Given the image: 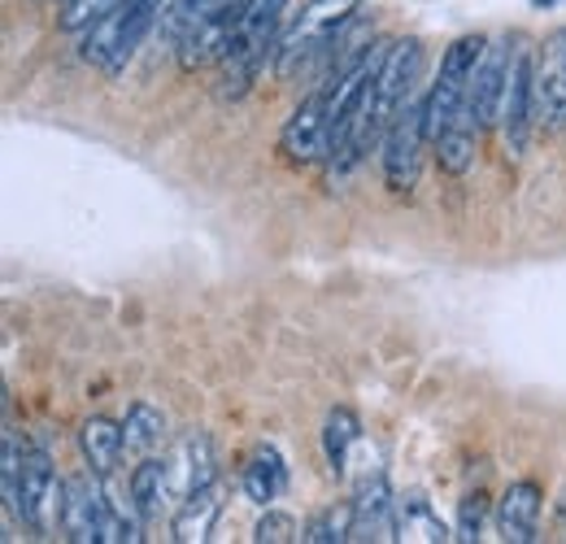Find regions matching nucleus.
<instances>
[{"mask_svg":"<svg viewBox=\"0 0 566 544\" xmlns=\"http://www.w3.org/2000/svg\"><path fill=\"white\" fill-rule=\"evenodd\" d=\"M287 4L292 0H249L235 40L222 53V79H218V96L222 101H240L258 83V74L266 70V57H275Z\"/></svg>","mask_w":566,"mask_h":544,"instance_id":"nucleus-1","label":"nucleus"},{"mask_svg":"<svg viewBox=\"0 0 566 544\" xmlns=\"http://www.w3.org/2000/svg\"><path fill=\"white\" fill-rule=\"evenodd\" d=\"M354 22H357V0H310L292 18V27L280 35L275 74H280L283 83L296 79L323 49H332L340 40V31H349Z\"/></svg>","mask_w":566,"mask_h":544,"instance_id":"nucleus-2","label":"nucleus"},{"mask_svg":"<svg viewBox=\"0 0 566 544\" xmlns=\"http://www.w3.org/2000/svg\"><path fill=\"white\" fill-rule=\"evenodd\" d=\"M489 40L484 35H458L440 62L436 83L427 87L423 105H427V139H440L449 127H458L467 118V101H471V79L480 70Z\"/></svg>","mask_w":566,"mask_h":544,"instance_id":"nucleus-3","label":"nucleus"},{"mask_svg":"<svg viewBox=\"0 0 566 544\" xmlns=\"http://www.w3.org/2000/svg\"><path fill=\"white\" fill-rule=\"evenodd\" d=\"M166 13V0H123L114 13L87 27L83 35V62L101 66L105 74H123V66L136 57L153 22Z\"/></svg>","mask_w":566,"mask_h":544,"instance_id":"nucleus-4","label":"nucleus"},{"mask_svg":"<svg viewBox=\"0 0 566 544\" xmlns=\"http://www.w3.org/2000/svg\"><path fill=\"white\" fill-rule=\"evenodd\" d=\"M62 488H66V483H57V471H53L49 449L27 444V453H22V475H18V505H13V514H18L31 532H49V527H53V519H62Z\"/></svg>","mask_w":566,"mask_h":544,"instance_id":"nucleus-5","label":"nucleus"},{"mask_svg":"<svg viewBox=\"0 0 566 544\" xmlns=\"http://www.w3.org/2000/svg\"><path fill=\"white\" fill-rule=\"evenodd\" d=\"M427 144V105L423 96H415L388 127L384 136V179L392 192H410L419 184V161H423Z\"/></svg>","mask_w":566,"mask_h":544,"instance_id":"nucleus-6","label":"nucleus"},{"mask_svg":"<svg viewBox=\"0 0 566 544\" xmlns=\"http://www.w3.org/2000/svg\"><path fill=\"white\" fill-rule=\"evenodd\" d=\"M280 148L292 166H314V161L332 157V101H327V87L323 83L283 123Z\"/></svg>","mask_w":566,"mask_h":544,"instance_id":"nucleus-7","label":"nucleus"},{"mask_svg":"<svg viewBox=\"0 0 566 544\" xmlns=\"http://www.w3.org/2000/svg\"><path fill=\"white\" fill-rule=\"evenodd\" d=\"M532 105H536V127L545 132L566 127V27L541 40V53L532 62Z\"/></svg>","mask_w":566,"mask_h":544,"instance_id":"nucleus-8","label":"nucleus"},{"mask_svg":"<svg viewBox=\"0 0 566 544\" xmlns=\"http://www.w3.org/2000/svg\"><path fill=\"white\" fill-rule=\"evenodd\" d=\"M532 123H536V105H532V53L527 49H514L510 79H505V96H501V136H505L510 157H523Z\"/></svg>","mask_w":566,"mask_h":544,"instance_id":"nucleus-9","label":"nucleus"},{"mask_svg":"<svg viewBox=\"0 0 566 544\" xmlns=\"http://www.w3.org/2000/svg\"><path fill=\"white\" fill-rule=\"evenodd\" d=\"M514 49H518V44H510V40H496V44H489V49H484V57H480L475 79H471L467 118H471L480 132H484V127H493V123H501V96H505V79H510Z\"/></svg>","mask_w":566,"mask_h":544,"instance_id":"nucleus-10","label":"nucleus"},{"mask_svg":"<svg viewBox=\"0 0 566 544\" xmlns=\"http://www.w3.org/2000/svg\"><path fill=\"white\" fill-rule=\"evenodd\" d=\"M62 532L66 541H101V523H105V475L96 479H71L62 488Z\"/></svg>","mask_w":566,"mask_h":544,"instance_id":"nucleus-11","label":"nucleus"},{"mask_svg":"<svg viewBox=\"0 0 566 544\" xmlns=\"http://www.w3.org/2000/svg\"><path fill=\"white\" fill-rule=\"evenodd\" d=\"M397 527V501L384 471H375L370 479L357 483L354 501V541H392Z\"/></svg>","mask_w":566,"mask_h":544,"instance_id":"nucleus-12","label":"nucleus"},{"mask_svg":"<svg viewBox=\"0 0 566 544\" xmlns=\"http://www.w3.org/2000/svg\"><path fill=\"white\" fill-rule=\"evenodd\" d=\"M541 501H545V492H541L532 479L510 483V488H505V496H501V505H496V532H501V541L505 544L536 541Z\"/></svg>","mask_w":566,"mask_h":544,"instance_id":"nucleus-13","label":"nucleus"},{"mask_svg":"<svg viewBox=\"0 0 566 544\" xmlns=\"http://www.w3.org/2000/svg\"><path fill=\"white\" fill-rule=\"evenodd\" d=\"M218 514H222V483L210 479L206 488H197V492H188L184 496V505H179V514H175V541L179 544H201L213 536V523H218Z\"/></svg>","mask_w":566,"mask_h":544,"instance_id":"nucleus-14","label":"nucleus"},{"mask_svg":"<svg viewBox=\"0 0 566 544\" xmlns=\"http://www.w3.org/2000/svg\"><path fill=\"white\" fill-rule=\"evenodd\" d=\"M78 444H83V458L92 467V475H114L123 449H127V436H123V422L114 418H87L83 431H78Z\"/></svg>","mask_w":566,"mask_h":544,"instance_id":"nucleus-15","label":"nucleus"},{"mask_svg":"<svg viewBox=\"0 0 566 544\" xmlns=\"http://www.w3.org/2000/svg\"><path fill=\"white\" fill-rule=\"evenodd\" d=\"M392 541H423V544H440V541H453L449 527L436 519L431 501L423 492H410L397 501V527H392Z\"/></svg>","mask_w":566,"mask_h":544,"instance_id":"nucleus-16","label":"nucleus"},{"mask_svg":"<svg viewBox=\"0 0 566 544\" xmlns=\"http://www.w3.org/2000/svg\"><path fill=\"white\" fill-rule=\"evenodd\" d=\"M283 488H287V467H283V458L275 453V444H258L253 458H249V467H244V492H249V501L271 505V501L283 496Z\"/></svg>","mask_w":566,"mask_h":544,"instance_id":"nucleus-17","label":"nucleus"},{"mask_svg":"<svg viewBox=\"0 0 566 544\" xmlns=\"http://www.w3.org/2000/svg\"><path fill=\"white\" fill-rule=\"evenodd\" d=\"M127 492H132V505L140 510L144 523H148V519H157V514H161V505H166V496H170V462L144 458L140 467L132 471Z\"/></svg>","mask_w":566,"mask_h":544,"instance_id":"nucleus-18","label":"nucleus"},{"mask_svg":"<svg viewBox=\"0 0 566 544\" xmlns=\"http://www.w3.org/2000/svg\"><path fill=\"white\" fill-rule=\"evenodd\" d=\"M475 123L471 118H462L458 127H449L440 139H431L436 144V161H440V170L444 175H467L471 170V161H475Z\"/></svg>","mask_w":566,"mask_h":544,"instance_id":"nucleus-19","label":"nucleus"},{"mask_svg":"<svg viewBox=\"0 0 566 544\" xmlns=\"http://www.w3.org/2000/svg\"><path fill=\"white\" fill-rule=\"evenodd\" d=\"M361 444V422H357L354 409H332L327 414V427H323V449H327V462L332 471H345L349 467V449Z\"/></svg>","mask_w":566,"mask_h":544,"instance_id":"nucleus-20","label":"nucleus"},{"mask_svg":"<svg viewBox=\"0 0 566 544\" xmlns=\"http://www.w3.org/2000/svg\"><path fill=\"white\" fill-rule=\"evenodd\" d=\"M123 436H127V449L148 453L153 444L166 440V414L157 406H148V401H136V406L127 409V418H123Z\"/></svg>","mask_w":566,"mask_h":544,"instance_id":"nucleus-21","label":"nucleus"},{"mask_svg":"<svg viewBox=\"0 0 566 544\" xmlns=\"http://www.w3.org/2000/svg\"><path fill=\"white\" fill-rule=\"evenodd\" d=\"M227 4H231V0H175V4L166 9V18H161V31H166L170 44H179L192 27H201L210 13L227 9Z\"/></svg>","mask_w":566,"mask_h":544,"instance_id":"nucleus-22","label":"nucleus"},{"mask_svg":"<svg viewBox=\"0 0 566 544\" xmlns=\"http://www.w3.org/2000/svg\"><path fill=\"white\" fill-rule=\"evenodd\" d=\"M301 541H310V544L354 541V505H340V510H323L318 519H310V523L301 527Z\"/></svg>","mask_w":566,"mask_h":544,"instance_id":"nucleus-23","label":"nucleus"},{"mask_svg":"<svg viewBox=\"0 0 566 544\" xmlns=\"http://www.w3.org/2000/svg\"><path fill=\"white\" fill-rule=\"evenodd\" d=\"M123 0H62V13H57V27L62 31H87L92 22H101L105 13H114Z\"/></svg>","mask_w":566,"mask_h":544,"instance_id":"nucleus-24","label":"nucleus"},{"mask_svg":"<svg viewBox=\"0 0 566 544\" xmlns=\"http://www.w3.org/2000/svg\"><path fill=\"white\" fill-rule=\"evenodd\" d=\"M484 519H489V496H484V492H467V496H462V510H458L453 541H462V544L484 541Z\"/></svg>","mask_w":566,"mask_h":544,"instance_id":"nucleus-25","label":"nucleus"},{"mask_svg":"<svg viewBox=\"0 0 566 544\" xmlns=\"http://www.w3.org/2000/svg\"><path fill=\"white\" fill-rule=\"evenodd\" d=\"M253 541L262 544H287V541H301V527H296V519L292 514H266L262 523H258V532H253Z\"/></svg>","mask_w":566,"mask_h":544,"instance_id":"nucleus-26","label":"nucleus"},{"mask_svg":"<svg viewBox=\"0 0 566 544\" xmlns=\"http://www.w3.org/2000/svg\"><path fill=\"white\" fill-rule=\"evenodd\" d=\"M532 4H558V0H532Z\"/></svg>","mask_w":566,"mask_h":544,"instance_id":"nucleus-27","label":"nucleus"}]
</instances>
